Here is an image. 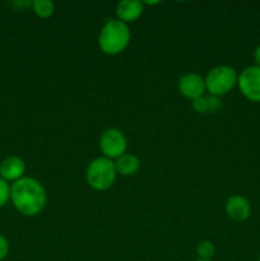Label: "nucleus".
Here are the masks:
<instances>
[{"mask_svg": "<svg viewBox=\"0 0 260 261\" xmlns=\"http://www.w3.org/2000/svg\"><path fill=\"white\" fill-rule=\"evenodd\" d=\"M25 171V165L22 158L19 157H8L0 165V175L4 180L18 181L23 177Z\"/></svg>", "mask_w": 260, "mask_h": 261, "instance_id": "10", "label": "nucleus"}, {"mask_svg": "<svg viewBox=\"0 0 260 261\" xmlns=\"http://www.w3.org/2000/svg\"><path fill=\"white\" fill-rule=\"evenodd\" d=\"M196 252H198L199 259L211 260L216 254V246L212 241L205 240V241L199 242L198 247H196Z\"/></svg>", "mask_w": 260, "mask_h": 261, "instance_id": "13", "label": "nucleus"}, {"mask_svg": "<svg viewBox=\"0 0 260 261\" xmlns=\"http://www.w3.org/2000/svg\"><path fill=\"white\" fill-rule=\"evenodd\" d=\"M178 92L183 94L185 98L189 99H195L198 97L204 96V92H205V82L204 78L198 73H186L178 79L177 83Z\"/></svg>", "mask_w": 260, "mask_h": 261, "instance_id": "7", "label": "nucleus"}, {"mask_svg": "<svg viewBox=\"0 0 260 261\" xmlns=\"http://www.w3.org/2000/svg\"><path fill=\"white\" fill-rule=\"evenodd\" d=\"M127 140L121 130L116 127H110L102 133L99 138V149L103 153V157L110 160H117L126 153Z\"/></svg>", "mask_w": 260, "mask_h": 261, "instance_id": "5", "label": "nucleus"}, {"mask_svg": "<svg viewBox=\"0 0 260 261\" xmlns=\"http://www.w3.org/2000/svg\"><path fill=\"white\" fill-rule=\"evenodd\" d=\"M196 261H212V260H203V259H198Z\"/></svg>", "mask_w": 260, "mask_h": 261, "instance_id": "19", "label": "nucleus"}, {"mask_svg": "<svg viewBox=\"0 0 260 261\" xmlns=\"http://www.w3.org/2000/svg\"><path fill=\"white\" fill-rule=\"evenodd\" d=\"M115 168L121 176H133L139 171L140 160L135 154L125 153L115 161Z\"/></svg>", "mask_w": 260, "mask_h": 261, "instance_id": "11", "label": "nucleus"}, {"mask_svg": "<svg viewBox=\"0 0 260 261\" xmlns=\"http://www.w3.org/2000/svg\"><path fill=\"white\" fill-rule=\"evenodd\" d=\"M130 30L126 23L119 19H109L98 36V46L107 55H117L127 47L130 42Z\"/></svg>", "mask_w": 260, "mask_h": 261, "instance_id": "2", "label": "nucleus"}, {"mask_svg": "<svg viewBox=\"0 0 260 261\" xmlns=\"http://www.w3.org/2000/svg\"><path fill=\"white\" fill-rule=\"evenodd\" d=\"M236 70L231 66L218 65L212 68L206 73L204 82H205V89L212 96L221 97L232 91L237 84Z\"/></svg>", "mask_w": 260, "mask_h": 261, "instance_id": "4", "label": "nucleus"}, {"mask_svg": "<svg viewBox=\"0 0 260 261\" xmlns=\"http://www.w3.org/2000/svg\"><path fill=\"white\" fill-rule=\"evenodd\" d=\"M144 5L139 0H122L116 5L117 19L124 23H132L143 14Z\"/></svg>", "mask_w": 260, "mask_h": 261, "instance_id": "9", "label": "nucleus"}, {"mask_svg": "<svg viewBox=\"0 0 260 261\" xmlns=\"http://www.w3.org/2000/svg\"><path fill=\"white\" fill-rule=\"evenodd\" d=\"M32 9L40 18H50L55 12V4L51 0H35L32 2Z\"/></svg>", "mask_w": 260, "mask_h": 261, "instance_id": "12", "label": "nucleus"}, {"mask_svg": "<svg viewBox=\"0 0 260 261\" xmlns=\"http://www.w3.org/2000/svg\"><path fill=\"white\" fill-rule=\"evenodd\" d=\"M237 86L247 99L260 102V66L245 68L237 78Z\"/></svg>", "mask_w": 260, "mask_h": 261, "instance_id": "6", "label": "nucleus"}, {"mask_svg": "<svg viewBox=\"0 0 260 261\" xmlns=\"http://www.w3.org/2000/svg\"><path fill=\"white\" fill-rule=\"evenodd\" d=\"M8 251H9V244H8L7 240L0 234V260H3L7 256Z\"/></svg>", "mask_w": 260, "mask_h": 261, "instance_id": "16", "label": "nucleus"}, {"mask_svg": "<svg viewBox=\"0 0 260 261\" xmlns=\"http://www.w3.org/2000/svg\"><path fill=\"white\" fill-rule=\"evenodd\" d=\"M254 59H255V61H256V65L260 66V45L255 48Z\"/></svg>", "mask_w": 260, "mask_h": 261, "instance_id": "17", "label": "nucleus"}, {"mask_svg": "<svg viewBox=\"0 0 260 261\" xmlns=\"http://www.w3.org/2000/svg\"><path fill=\"white\" fill-rule=\"evenodd\" d=\"M226 213L232 221L244 222L251 213L249 200L241 195H232L226 201Z\"/></svg>", "mask_w": 260, "mask_h": 261, "instance_id": "8", "label": "nucleus"}, {"mask_svg": "<svg viewBox=\"0 0 260 261\" xmlns=\"http://www.w3.org/2000/svg\"><path fill=\"white\" fill-rule=\"evenodd\" d=\"M10 198V189L5 180L0 178V208L7 204L8 199Z\"/></svg>", "mask_w": 260, "mask_h": 261, "instance_id": "15", "label": "nucleus"}, {"mask_svg": "<svg viewBox=\"0 0 260 261\" xmlns=\"http://www.w3.org/2000/svg\"><path fill=\"white\" fill-rule=\"evenodd\" d=\"M116 175L114 161L106 157H97L87 167L86 180L93 190L106 191L114 185Z\"/></svg>", "mask_w": 260, "mask_h": 261, "instance_id": "3", "label": "nucleus"}, {"mask_svg": "<svg viewBox=\"0 0 260 261\" xmlns=\"http://www.w3.org/2000/svg\"><path fill=\"white\" fill-rule=\"evenodd\" d=\"M257 261H260V259H259V260H257Z\"/></svg>", "mask_w": 260, "mask_h": 261, "instance_id": "20", "label": "nucleus"}, {"mask_svg": "<svg viewBox=\"0 0 260 261\" xmlns=\"http://www.w3.org/2000/svg\"><path fill=\"white\" fill-rule=\"evenodd\" d=\"M143 5H157L160 4L161 2H142Z\"/></svg>", "mask_w": 260, "mask_h": 261, "instance_id": "18", "label": "nucleus"}, {"mask_svg": "<svg viewBox=\"0 0 260 261\" xmlns=\"http://www.w3.org/2000/svg\"><path fill=\"white\" fill-rule=\"evenodd\" d=\"M191 106H193L194 111L198 112V114H208V112H211L208 96H201L193 99V101H191Z\"/></svg>", "mask_w": 260, "mask_h": 261, "instance_id": "14", "label": "nucleus"}, {"mask_svg": "<svg viewBox=\"0 0 260 261\" xmlns=\"http://www.w3.org/2000/svg\"><path fill=\"white\" fill-rule=\"evenodd\" d=\"M10 198L22 214L35 217L45 209L47 194L42 184L33 177H22L10 189Z\"/></svg>", "mask_w": 260, "mask_h": 261, "instance_id": "1", "label": "nucleus"}]
</instances>
